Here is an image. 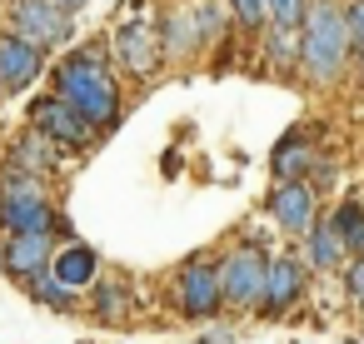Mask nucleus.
Listing matches in <instances>:
<instances>
[{
  "label": "nucleus",
  "instance_id": "f257e3e1",
  "mask_svg": "<svg viewBox=\"0 0 364 344\" xmlns=\"http://www.w3.org/2000/svg\"><path fill=\"white\" fill-rule=\"evenodd\" d=\"M55 95L80 110L95 130H110L120 120V90H115V75L105 70V60L95 50H75L55 65Z\"/></svg>",
  "mask_w": 364,
  "mask_h": 344
},
{
  "label": "nucleus",
  "instance_id": "f03ea898",
  "mask_svg": "<svg viewBox=\"0 0 364 344\" xmlns=\"http://www.w3.org/2000/svg\"><path fill=\"white\" fill-rule=\"evenodd\" d=\"M349 60V26L344 11L329 0H309L304 26H299V65L309 80H334Z\"/></svg>",
  "mask_w": 364,
  "mask_h": 344
},
{
  "label": "nucleus",
  "instance_id": "7ed1b4c3",
  "mask_svg": "<svg viewBox=\"0 0 364 344\" xmlns=\"http://www.w3.org/2000/svg\"><path fill=\"white\" fill-rule=\"evenodd\" d=\"M0 220H6L11 235H50V225H55L46 190L21 165H11V180H6V190H0Z\"/></svg>",
  "mask_w": 364,
  "mask_h": 344
},
{
  "label": "nucleus",
  "instance_id": "20e7f679",
  "mask_svg": "<svg viewBox=\"0 0 364 344\" xmlns=\"http://www.w3.org/2000/svg\"><path fill=\"white\" fill-rule=\"evenodd\" d=\"M11 26H16V36H26L41 50L70 41V11L60 6V0H16V6H11Z\"/></svg>",
  "mask_w": 364,
  "mask_h": 344
},
{
  "label": "nucleus",
  "instance_id": "39448f33",
  "mask_svg": "<svg viewBox=\"0 0 364 344\" xmlns=\"http://www.w3.org/2000/svg\"><path fill=\"white\" fill-rule=\"evenodd\" d=\"M110 50H115V60H120L125 70L150 75V70L160 65V55H165V36H160V26H150V21H125V26L115 31Z\"/></svg>",
  "mask_w": 364,
  "mask_h": 344
},
{
  "label": "nucleus",
  "instance_id": "423d86ee",
  "mask_svg": "<svg viewBox=\"0 0 364 344\" xmlns=\"http://www.w3.org/2000/svg\"><path fill=\"white\" fill-rule=\"evenodd\" d=\"M31 125H36L46 140L65 145V150H75V145H85V140L95 135V125H90L80 110H70L60 95H46V100H36V110H31Z\"/></svg>",
  "mask_w": 364,
  "mask_h": 344
},
{
  "label": "nucleus",
  "instance_id": "0eeeda50",
  "mask_svg": "<svg viewBox=\"0 0 364 344\" xmlns=\"http://www.w3.org/2000/svg\"><path fill=\"white\" fill-rule=\"evenodd\" d=\"M264 274L269 264L259 259V249H235L220 264V289L230 304H264Z\"/></svg>",
  "mask_w": 364,
  "mask_h": 344
},
{
  "label": "nucleus",
  "instance_id": "6e6552de",
  "mask_svg": "<svg viewBox=\"0 0 364 344\" xmlns=\"http://www.w3.org/2000/svg\"><path fill=\"white\" fill-rule=\"evenodd\" d=\"M36 75H41V45H31L26 36H0V85L26 90Z\"/></svg>",
  "mask_w": 364,
  "mask_h": 344
},
{
  "label": "nucleus",
  "instance_id": "1a4fd4ad",
  "mask_svg": "<svg viewBox=\"0 0 364 344\" xmlns=\"http://www.w3.org/2000/svg\"><path fill=\"white\" fill-rule=\"evenodd\" d=\"M269 210H274V220L289 235H309V225H314V190L299 185V180H279V190L269 195Z\"/></svg>",
  "mask_w": 364,
  "mask_h": 344
},
{
  "label": "nucleus",
  "instance_id": "9d476101",
  "mask_svg": "<svg viewBox=\"0 0 364 344\" xmlns=\"http://www.w3.org/2000/svg\"><path fill=\"white\" fill-rule=\"evenodd\" d=\"M220 299H225V289H220V269H210V264H190V269L180 274V309H185V314H210V309H220Z\"/></svg>",
  "mask_w": 364,
  "mask_h": 344
},
{
  "label": "nucleus",
  "instance_id": "9b49d317",
  "mask_svg": "<svg viewBox=\"0 0 364 344\" xmlns=\"http://www.w3.org/2000/svg\"><path fill=\"white\" fill-rule=\"evenodd\" d=\"M304 289V269H299V259H289V254H279L274 264H269V274H264V309L269 314H279L284 304H294V294Z\"/></svg>",
  "mask_w": 364,
  "mask_h": 344
},
{
  "label": "nucleus",
  "instance_id": "f8f14e48",
  "mask_svg": "<svg viewBox=\"0 0 364 344\" xmlns=\"http://www.w3.org/2000/svg\"><path fill=\"white\" fill-rule=\"evenodd\" d=\"M50 259V235H11L6 244V269L21 274V279H36Z\"/></svg>",
  "mask_w": 364,
  "mask_h": 344
},
{
  "label": "nucleus",
  "instance_id": "ddd939ff",
  "mask_svg": "<svg viewBox=\"0 0 364 344\" xmlns=\"http://www.w3.org/2000/svg\"><path fill=\"white\" fill-rule=\"evenodd\" d=\"M55 160H60L55 140H46L41 130H26V135H21V145H16V165H21L26 175H46V170H55Z\"/></svg>",
  "mask_w": 364,
  "mask_h": 344
},
{
  "label": "nucleus",
  "instance_id": "4468645a",
  "mask_svg": "<svg viewBox=\"0 0 364 344\" xmlns=\"http://www.w3.org/2000/svg\"><path fill=\"white\" fill-rule=\"evenodd\" d=\"M55 279H65L70 289L90 284V279H95V249H85V244L60 249V254H55Z\"/></svg>",
  "mask_w": 364,
  "mask_h": 344
},
{
  "label": "nucleus",
  "instance_id": "2eb2a0df",
  "mask_svg": "<svg viewBox=\"0 0 364 344\" xmlns=\"http://www.w3.org/2000/svg\"><path fill=\"white\" fill-rule=\"evenodd\" d=\"M304 170H309V145H304V135H284L279 150H274V175H279V180H299Z\"/></svg>",
  "mask_w": 364,
  "mask_h": 344
},
{
  "label": "nucleus",
  "instance_id": "dca6fc26",
  "mask_svg": "<svg viewBox=\"0 0 364 344\" xmlns=\"http://www.w3.org/2000/svg\"><path fill=\"white\" fill-rule=\"evenodd\" d=\"M309 259H314L319 269H329V264L344 259V240H339L334 225H309Z\"/></svg>",
  "mask_w": 364,
  "mask_h": 344
},
{
  "label": "nucleus",
  "instance_id": "f3484780",
  "mask_svg": "<svg viewBox=\"0 0 364 344\" xmlns=\"http://www.w3.org/2000/svg\"><path fill=\"white\" fill-rule=\"evenodd\" d=\"M329 225L339 230V240H344V249H354V254H364V205H339Z\"/></svg>",
  "mask_w": 364,
  "mask_h": 344
},
{
  "label": "nucleus",
  "instance_id": "a211bd4d",
  "mask_svg": "<svg viewBox=\"0 0 364 344\" xmlns=\"http://www.w3.org/2000/svg\"><path fill=\"white\" fill-rule=\"evenodd\" d=\"M304 11H309V0H264V16L274 26H289V31L304 26Z\"/></svg>",
  "mask_w": 364,
  "mask_h": 344
},
{
  "label": "nucleus",
  "instance_id": "6ab92c4d",
  "mask_svg": "<svg viewBox=\"0 0 364 344\" xmlns=\"http://www.w3.org/2000/svg\"><path fill=\"white\" fill-rule=\"evenodd\" d=\"M269 60H299V31H289V26H274L269 31Z\"/></svg>",
  "mask_w": 364,
  "mask_h": 344
},
{
  "label": "nucleus",
  "instance_id": "aec40b11",
  "mask_svg": "<svg viewBox=\"0 0 364 344\" xmlns=\"http://www.w3.org/2000/svg\"><path fill=\"white\" fill-rule=\"evenodd\" d=\"M230 11H235V21L245 26V31H259L269 16H264V0H230Z\"/></svg>",
  "mask_w": 364,
  "mask_h": 344
},
{
  "label": "nucleus",
  "instance_id": "412c9836",
  "mask_svg": "<svg viewBox=\"0 0 364 344\" xmlns=\"http://www.w3.org/2000/svg\"><path fill=\"white\" fill-rule=\"evenodd\" d=\"M36 299H50V304H70V284L65 279H46V269L36 274Z\"/></svg>",
  "mask_w": 364,
  "mask_h": 344
},
{
  "label": "nucleus",
  "instance_id": "4be33fe9",
  "mask_svg": "<svg viewBox=\"0 0 364 344\" xmlns=\"http://www.w3.org/2000/svg\"><path fill=\"white\" fill-rule=\"evenodd\" d=\"M344 26H349V45L364 50V0H349L344 6Z\"/></svg>",
  "mask_w": 364,
  "mask_h": 344
},
{
  "label": "nucleus",
  "instance_id": "5701e85b",
  "mask_svg": "<svg viewBox=\"0 0 364 344\" xmlns=\"http://www.w3.org/2000/svg\"><path fill=\"white\" fill-rule=\"evenodd\" d=\"M349 289L364 299V254H359V259H354V269H349Z\"/></svg>",
  "mask_w": 364,
  "mask_h": 344
},
{
  "label": "nucleus",
  "instance_id": "b1692460",
  "mask_svg": "<svg viewBox=\"0 0 364 344\" xmlns=\"http://www.w3.org/2000/svg\"><path fill=\"white\" fill-rule=\"evenodd\" d=\"M60 6H65V11H80V6H85V0H60Z\"/></svg>",
  "mask_w": 364,
  "mask_h": 344
}]
</instances>
